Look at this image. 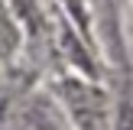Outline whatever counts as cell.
Here are the masks:
<instances>
[{
    "mask_svg": "<svg viewBox=\"0 0 133 130\" xmlns=\"http://www.w3.org/2000/svg\"><path fill=\"white\" fill-rule=\"evenodd\" d=\"M13 10H16V16L23 20V23H32L36 20V0H10Z\"/></svg>",
    "mask_w": 133,
    "mask_h": 130,
    "instance_id": "2",
    "label": "cell"
},
{
    "mask_svg": "<svg viewBox=\"0 0 133 130\" xmlns=\"http://www.w3.org/2000/svg\"><path fill=\"white\" fill-rule=\"evenodd\" d=\"M117 130H133V104L123 101L117 110Z\"/></svg>",
    "mask_w": 133,
    "mask_h": 130,
    "instance_id": "3",
    "label": "cell"
},
{
    "mask_svg": "<svg viewBox=\"0 0 133 130\" xmlns=\"http://www.w3.org/2000/svg\"><path fill=\"white\" fill-rule=\"evenodd\" d=\"M62 94H65L71 120H75L81 130H104V120H107V98H104L94 84L65 81Z\"/></svg>",
    "mask_w": 133,
    "mask_h": 130,
    "instance_id": "1",
    "label": "cell"
}]
</instances>
